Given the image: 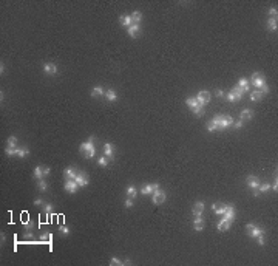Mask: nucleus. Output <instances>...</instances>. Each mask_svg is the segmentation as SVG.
I'll use <instances>...</instances> for the list:
<instances>
[{
    "instance_id": "1",
    "label": "nucleus",
    "mask_w": 278,
    "mask_h": 266,
    "mask_svg": "<svg viewBox=\"0 0 278 266\" xmlns=\"http://www.w3.org/2000/svg\"><path fill=\"white\" fill-rule=\"evenodd\" d=\"M212 121H213V124L216 125L218 130H224L226 127L233 125V122H235L232 116H224V114H218V116H215Z\"/></svg>"
},
{
    "instance_id": "11",
    "label": "nucleus",
    "mask_w": 278,
    "mask_h": 266,
    "mask_svg": "<svg viewBox=\"0 0 278 266\" xmlns=\"http://www.w3.org/2000/svg\"><path fill=\"white\" fill-rule=\"evenodd\" d=\"M247 186L252 187V189H258V186H259V179L257 177H253V175H250V177H247Z\"/></svg>"
},
{
    "instance_id": "54",
    "label": "nucleus",
    "mask_w": 278,
    "mask_h": 266,
    "mask_svg": "<svg viewBox=\"0 0 278 266\" xmlns=\"http://www.w3.org/2000/svg\"><path fill=\"white\" fill-rule=\"evenodd\" d=\"M272 189H274L275 192H277V189H278V184H277V178H275V183H274V186H272Z\"/></svg>"
},
{
    "instance_id": "46",
    "label": "nucleus",
    "mask_w": 278,
    "mask_h": 266,
    "mask_svg": "<svg viewBox=\"0 0 278 266\" xmlns=\"http://www.w3.org/2000/svg\"><path fill=\"white\" fill-rule=\"evenodd\" d=\"M269 14H270V17L277 19V8H270V9H269Z\"/></svg>"
},
{
    "instance_id": "24",
    "label": "nucleus",
    "mask_w": 278,
    "mask_h": 266,
    "mask_svg": "<svg viewBox=\"0 0 278 266\" xmlns=\"http://www.w3.org/2000/svg\"><path fill=\"white\" fill-rule=\"evenodd\" d=\"M104 94H105V92L102 90V87H94L93 92H91L93 98H99V96H104Z\"/></svg>"
},
{
    "instance_id": "44",
    "label": "nucleus",
    "mask_w": 278,
    "mask_h": 266,
    "mask_svg": "<svg viewBox=\"0 0 278 266\" xmlns=\"http://www.w3.org/2000/svg\"><path fill=\"white\" fill-rule=\"evenodd\" d=\"M124 206L125 207H133V198H127L124 201Z\"/></svg>"
},
{
    "instance_id": "21",
    "label": "nucleus",
    "mask_w": 278,
    "mask_h": 266,
    "mask_svg": "<svg viewBox=\"0 0 278 266\" xmlns=\"http://www.w3.org/2000/svg\"><path fill=\"white\" fill-rule=\"evenodd\" d=\"M105 98L110 101V102H114L118 99V94H116V92H114V90H107L105 92Z\"/></svg>"
},
{
    "instance_id": "9",
    "label": "nucleus",
    "mask_w": 278,
    "mask_h": 266,
    "mask_svg": "<svg viewBox=\"0 0 278 266\" xmlns=\"http://www.w3.org/2000/svg\"><path fill=\"white\" fill-rule=\"evenodd\" d=\"M76 183L79 187H85L88 184V178H87V175L83 173V172H77V177H76Z\"/></svg>"
},
{
    "instance_id": "25",
    "label": "nucleus",
    "mask_w": 278,
    "mask_h": 266,
    "mask_svg": "<svg viewBox=\"0 0 278 266\" xmlns=\"http://www.w3.org/2000/svg\"><path fill=\"white\" fill-rule=\"evenodd\" d=\"M267 28L270 29V31H277V28H278V25H277V19L270 17V19L267 20Z\"/></svg>"
},
{
    "instance_id": "18",
    "label": "nucleus",
    "mask_w": 278,
    "mask_h": 266,
    "mask_svg": "<svg viewBox=\"0 0 278 266\" xmlns=\"http://www.w3.org/2000/svg\"><path fill=\"white\" fill-rule=\"evenodd\" d=\"M238 87L241 88V92H243V93L249 92V81H247L246 77H241L240 82H238Z\"/></svg>"
},
{
    "instance_id": "12",
    "label": "nucleus",
    "mask_w": 278,
    "mask_h": 266,
    "mask_svg": "<svg viewBox=\"0 0 278 266\" xmlns=\"http://www.w3.org/2000/svg\"><path fill=\"white\" fill-rule=\"evenodd\" d=\"M193 227H195V231H202V227H204V220H202L201 215L195 217V220H193Z\"/></svg>"
},
{
    "instance_id": "14",
    "label": "nucleus",
    "mask_w": 278,
    "mask_h": 266,
    "mask_svg": "<svg viewBox=\"0 0 278 266\" xmlns=\"http://www.w3.org/2000/svg\"><path fill=\"white\" fill-rule=\"evenodd\" d=\"M141 33V26H139V23H133V25L128 28V34L130 37H138V34Z\"/></svg>"
},
{
    "instance_id": "23",
    "label": "nucleus",
    "mask_w": 278,
    "mask_h": 266,
    "mask_svg": "<svg viewBox=\"0 0 278 266\" xmlns=\"http://www.w3.org/2000/svg\"><path fill=\"white\" fill-rule=\"evenodd\" d=\"M33 175H34V178H36V179H42V177H43V167L37 166V167L34 169Z\"/></svg>"
},
{
    "instance_id": "47",
    "label": "nucleus",
    "mask_w": 278,
    "mask_h": 266,
    "mask_svg": "<svg viewBox=\"0 0 278 266\" xmlns=\"http://www.w3.org/2000/svg\"><path fill=\"white\" fill-rule=\"evenodd\" d=\"M51 209H53L51 204H45V212L46 214H51Z\"/></svg>"
},
{
    "instance_id": "55",
    "label": "nucleus",
    "mask_w": 278,
    "mask_h": 266,
    "mask_svg": "<svg viewBox=\"0 0 278 266\" xmlns=\"http://www.w3.org/2000/svg\"><path fill=\"white\" fill-rule=\"evenodd\" d=\"M0 73H2V74L5 73V65H3V64H2V65H0Z\"/></svg>"
},
{
    "instance_id": "50",
    "label": "nucleus",
    "mask_w": 278,
    "mask_h": 266,
    "mask_svg": "<svg viewBox=\"0 0 278 266\" xmlns=\"http://www.w3.org/2000/svg\"><path fill=\"white\" fill-rule=\"evenodd\" d=\"M257 238H258V245H261V246H263V245H264V238H263V235H258Z\"/></svg>"
},
{
    "instance_id": "43",
    "label": "nucleus",
    "mask_w": 278,
    "mask_h": 266,
    "mask_svg": "<svg viewBox=\"0 0 278 266\" xmlns=\"http://www.w3.org/2000/svg\"><path fill=\"white\" fill-rule=\"evenodd\" d=\"M259 92H261L263 94H267V93H269V87H267V84H264V85L259 87Z\"/></svg>"
},
{
    "instance_id": "19",
    "label": "nucleus",
    "mask_w": 278,
    "mask_h": 266,
    "mask_svg": "<svg viewBox=\"0 0 278 266\" xmlns=\"http://www.w3.org/2000/svg\"><path fill=\"white\" fill-rule=\"evenodd\" d=\"M104 152H105V156H107L108 159H113V144L105 142V146H104Z\"/></svg>"
},
{
    "instance_id": "31",
    "label": "nucleus",
    "mask_w": 278,
    "mask_h": 266,
    "mask_svg": "<svg viewBox=\"0 0 278 266\" xmlns=\"http://www.w3.org/2000/svg\"><path fill=\"white\" fill-rule=\"evenodd\" d=\"M131 20L135 22V23H139V22L142 20V14L139 13V11H135V13L131 14Z\"/></svg>"
},
{
    "instance_id": "35",
    "label": "nucleus",
    "mask_w": 278,
    "mask_h": 266,
    "mask_svg": "<svg viewBox=\"0 0 278 266\" xmlns=\"http://www.w3.org/2000/svg\"><path fill=\"white\" fill-rule=\"evenodd\" d=\"M23 226H25V229H26L28 232H31V231H33V227H34V225H33V221H31V220H28V221H26V220H23Z\"/></svg>"
},
{
    "instance_id": "28",
    "label": "nucleus",
    "mask_w": 278,
    "mask_h": 266,
    "mask_svg": "<svg viewBox=\"0 0 278 266\" xmlns=\"http://www.w3.org/2000/svg\"><path fill=\"white\" fill-rule=\"evenodd\" d=\"M185 105H187V107H190V108H195V107H198L199 104H198L196 98H189V99L185 101Z\"/></svg>"
},
{
    "instance_id": "52",
    "label": "nucleus",
    "mask_w": 278,
    "mask_h": 266,
    "mask_svg": "<svg viewBox=\"0 0 278 266\" xmlns=\"http://www.w3.org/2000/svg\"><path fill=\"white\" fill-rule=\"evenodd\" d=\"M216 96H218V98H222V96H224V92H222V90H218V92H216Z\"/></svg>"
},
{
    "instance_id": "36",
    "label": "nucleus",
    "mask_w": 278,
    "mask_h": 266,
    "mask_svg": "<svg viewBox=\"0 0 278 266\" xmlns=\"http://www.w3.org/2000/svg\"><path fill=\"white\" fill-rule=\"evenodd\" d=\"M269 189H270V184H267V183H264V184H259L257 190H258L259 193H261V192H267Z\"/></svg>"
},
{
    "instance_id": "16",
    "label": "nucleus",
    "mask_w": 278,
    "mask_h": 266,
    "mask_svg": "<svg viewBox=\"0 0 278 266\" xmlns=\"http://www.w3.org/2000/svg\"><path fill=\"white\" fill-rule=\"evenodd\" d=\"M226 209H227V204H222V203H216L213 204V212L215 214H218V215H222L226 212Z\"/></svg>"
},
{
    "instance_id": "20",
    "label": "nucleus",
    "mask_w": 278,
    "mask_h": 266,
    "mask_svg": "<svg viewBox=\"0 0 278 266\" xmlns=\"http://www.w3.org/2000/svg\"><path fill=\"white\" fill-rule=\"evenodd\" d=\"M65 175H66V178H68V179H76L77 172H76L74 167H66L65 169Z\"/></svg>"
},
{
    "instance_id": "26",
    "label": "nucleus",
    "mask_w": 278,
    "mask_h": 266,
    "mask_svg": "<svg viewBox=\"0 0 278 266\" xmlns=\"http://www.w3.org/2000/svg\"><path fill=\"white\" fill-rule=\"evenodd\" d=\"M127 195H128L130 198H135L138 195V189H136L135 186H128V187H127Z\"/></svg>"
},
{
    "instance_id": "22",
    "label": "nucleus",
    "mask_w": 278,
    "mask_h": 266,
    "mask_svg": "<svg viewBox=\"0 0 278 266\" xmlns=\"http://www.w3.org/2000/svg\"><path fill=\"white\" fill-rule=\"evenodd\" d=\"M263 96H264V94L259 92V90H255V92L250 93V101H255V102H257V101H261Z\"/></svg>"
},
{
    "instance_id": "3",
    "label": "nucleus",
    "mask_w": 278,
    "mask_h": 266,
    "mask_svg": "<svg viewBox=\"0 0 278 266\" xmlns=\"http://www.w3.org/2000/svg\"><path fill=\"white\" fill-rule=\"evenodd\" d=\"M210 98H212V96H210V93L209 92H205V90H204V92H199L198 94H196V101H198V104L199 105H205V104H209V102H210Z\"/></svg>"
},
{
    "instance_id": "38",
    "label": "nucleus",
    "mask_w": 278,
    "mask_h": 266,
    "mask_svg": "<svg viewBox=\"0 0 278 266\" xmlns=\"http://www.w3.org/2000/svg\"><path fill=\"white\" fill-rule=\"evenodd\" d=\"M29 153V150H26V149H17V156L19 158H23V156H26Z\"/></svg>"
},
{
    "instance_id": "33",
    "label": "nucleus",
    "mask_w": 278,
    "mask_h": 266,
    "mask_svg": "<svg viewBox=\"0 0 278 266\" xmlns=\"http://www.w3.org/2000/svg\"><path fill=\"white\" fill-rule=\"evenodd\" d=\"M17 149H19V147H6V149H5V153H6L8 156L17 155Z\"/></svg>"
},
{
    "instance_id": "17",
    "label": "nucleus",
    "mask_w": 278,
    "mask_h": 266,
    "mask_svg": "<svg viewBox=\"0 0 278 266\" xmlns=\"http://www.w3.org/2000/svg\"><path fill=\"white\" fill-rule=\"evenodd\" d=\"M202 210H204V203L202 201H196L195 206H193V215H195V217L201 215Z\"/></svg>"
},
{
    "instance_id": "41",
    "label": "nucleus",
    "mask_w": 278,
    "mask_h": 266,
    "mask_svg": "<svg viewBox=\"0 0 278 266\" xmlns=\"http://www.w3.org/2000/svg\"><path fill=\"white\" fill-rule=\"evenodd\" d=\"M99 166H102V167H105L107 164H108V158H107V156H101V158H99Z\"/></svg>"
},
{
    "instance_id": "48",
    "label": "nucleus",
    "mask_w": 278,
    "mask_h": 266,
    "mask_svg": "<svg viewBox=\"0 0 278 266\" xmlns=\"http://www.w3.org/2000/svg\"><path fill=\"white\" fill-rule=\"evenodd\" d=\"M233 125L237 127V129H241V127H243V121L240 119V121H237V122H233Z\"/></svg>"
},
{
    "instance_id": "7",
    "label": "nucleus",
    "mask_w": 278,
    "mask_h": 266,
    "mask_svg": "<svg viewBox=\"0 0 278 266\" xmlns=\"http://www.w3.org/2000/svg\"><path fill=\"white\" fill-rule=\"evenodd\" d=\"M246 227H247V231H249V235H250V237H258V235H263V234H264L261 229L257 227L255 225H252V223L246 225Z\"/></svg>"
},
{
    "instance_id": "30",
    "label": "nucleus",
    "mask_w": 278,
    "mask_h": 266,
    "mask_svg": "<svg viewBox=\"0 0 278 266\" xmlns=\"http://www.w3.org/2000/svg\"><path fill=\"white\" fill-rule=\"evenodd\" d=\"M37 189H39L40 192H45V190L48 189L46 181H43V179H37Z\"/></svg>"
},
{
    "instance_id": "34",
    "label": "nucleus",
    "mask_w": 278,
    "mask_h": 266,
    "mask_svg": "<svg viewBox=\"0 0 278 266\" xmlns=\"http://www.w3.org/2000/svg\"><path fill=\"white\" fill-rule=\"evenodd\" d=\"M193 110V113L196 114V116H202L204 114V108H202V105H198V107H195V108H192Z\"/></svg>"
},
{
    "instance_id": "6",
    "label": "nucleus",
    "mask_w": 278,
    "mask_h": 266,
    "mask_svg": "<svg viewBox=\"0 0 278 266\" xmlns=\"http://www.w3.org/2000/svg\"><path fill=\"white\" fill-rule=\"evenodd\" d=\"M222 218L229 220V221H233V218H235V207H233V204H227V209H226V212L222 214Z\"/></svg>"
},
{
    "instance_id": "32",
    "label": "nucleus",
    "mask_w": 278,
    "mask_h": 266,
    "mask_svg": "<svg viewBox=\"0 0 278 266\" xmlns=\"http://www.w3.org/2000/svg\"><path fill=\"white\" fill-rule=\"evenodd\" d=\"M6 144H8L6 147H17V138H16V136H9L8 141H6Z\"/></svg>"
},
{
    "instance_id": "29",
    "label": "nucleus",
    "mask_w": 278,
    "mask_h": 266,
    "mask_svg": "<svg viewBox=\"0 0 278 266\" xmlns=\"http://www.w3.org/2000/svg\"><path fill=\"white\" fill-rule=\"evenodd\" d=\"M141 193L142 195H150V193H153V187H152V184H145L141 189Z\"/></svg>"
},
{
    "instance_id": "42",
    "label": "nucleus",
    "mask_w": 278,
    "mask_h": 266,
    "mask_svg": "<svg viewBox=\"0 0 278 266\" xmlns=\"http://www.w3.org/2000/svg\"><path fill=\"white\" fill-rule=\"evenodd\" d=\"M207 130H209V132H215V130H218V129H216V125L213 124V121H209V122H207Z\"/></svg>"
},
{
    "instance_id": "15",
    "label": "nucleus",
    "mask_w": 278,
    "mask_h": 266,
    "mask_svg": "<svg viewBox=\"0 0 278 266\" xmlns=\"http://www.w3.org/2000/svg\"><path fill=\"white\" fill-rule=\"evenodd\" d=\"M230 225H232V221L221 218V220H220V223H218V231H221V232H226L227 229L230 227Z\"/></svg>"
},
{
    "instance_id": "53",
    "label": "nucleus",
    "mask_w": 278,
    "mask_h": 266,
    "mask_svg": "<svg viewBox=\"0 0 278 266\" xmlns=\"http://www.w3.org/2000/svg\"><path fill=\"white\" fill-rule=\"evenodd\" d=\"M152 187H153V190H156V189H159V184H158V183H153Z\"/></svg>"
},
{
    "instance_id": "37",
    "label": "nucleus",
    "mask_w": 278,
    "mask_h": 266,
    "mask_svg": "<svg viewBox=\"0 0 278 266\" xmlns=\"http://www.w3.org/2000/svg\"><path fill=\"white\" fill-rule=\"evenodd\" d=\"M232 93H233L235 96H238V98H240V99H241V98H243V92H241V88H240L238 85H237V87H233V88H232Z\"/></svg>"
},
{
    "instance_id": "39",
    "label": "nucleus",
    "mask_w": 278,
    "mask_h": 266,
    "mask_svg": "<svg viewBox=\"0 0 278 266\" xmlns=\"http://www.w3.org/2000/svg\"><path fill=\"white\" fill-rule=\"evenodd\" d=\"M226 98H227V101H230V102H237V101H240V98H238V96H235L232 92L230 93H229L227 96H226Z\"/></svg>"
},
{
    "instance_id": "10",
    "label": "nucleus",
    "mask_w": 278,
    "mask_h": 266,
    "mask_svg": "<svg viewBox=\"0 0 278 266\" xmlns=\"http://www.w3.org/2000/svg\"><path fill=\"white\" fill-rule=\"evenodd\" d=\"M43 71H45V74H48V76H54V74L57 73V66L54 65V64H51V62H48V64L43 65Z\"/></svg>"
},
{
    "instance_id": "13",
    "label": "nucleus",
    "mask_w": 278,
    "mask_h": 266,
    "mask_svg": "<svg viewBox=\"0 0 278 266\" xmlns=\"http://www.w3.org/2000/svg\"><path fill=\"white\" fill-rule=\"evenodd\" d=\"M119 22H120V25L125 26V28H130V26L133 25L131 16H120V17H119Z\"/></svg>"
},
{
    "instance_id": "56",
    "label": "nucleus",
    "mask_w": 278,
    "mask_h": 266,
    "mask_svg": "<svg viewBox=\"0 0 278 266\" xmlns=\"http://www.w3.org/2000/svg\"><path fill=\"white\" fill-rule=\"evenodd\" d=\"M94 141H96L94 136H90V138H88V142H94Z\"/></svg>"
},
{
    "instance_id": "51",
    "label": "nucleus",
    "mask_w": 278,
    "mask_h": 266,
    "mask_svg": "<svg viewBox=\"0 0 278 266\" xmlns=\"http://www.w3.org/2000/svg\"><path fill=\"white\" fill-rule=\"evenodd\" d=\"M50 175V167H43V177H48Z\"/></svg>"
},
{
    "instance_id": "27",
    "label": "nucleus",
    "mask_w": 278,
    "mask_h": 266,
    "mask_svg": "<svg viewBox=\"0 0 278 266\" xmlns=\"http://www.w3.org/2000/svg\"><path fill=\"white\" fill-rule=\"evenodd\" d=\"M253 116L252 112L250 110H247V108H244L243 112H241V121H247V119H250Z\"/></svg>"
},
{
    "instance_id": "5",
    "label": "nucleus",
    "mask_w": 278,
    "mask_h": 266,
    "mask_svg": "<svg viewBox=\"0 0 278 266\" xmlns=\"http://www.w3.org/2000/svg\"><path fill=\"white\" fill-rule=\"evenodd\" d=\"M252 84H253V85H255V87L259 90V87L266 84L264 76H263L261 73H253V74H252Z\"/></svg>"
},
{
    "instance_id": "40",
    "label": "nucleus",
    "mask_w": 278,
    "mask_h": 266,
    "mask_svg": "<svg viewBox=\"0 0 278 266\" xmlns=\"http://www.w3.org/2000/svg\"><path fill=\"white\" fill-rule=\"evenodd\" d=\"M110 265H111V266H114V265H116V266H120V265H124V262H120L119 258H116V257H113V258L110 260Z\"/></svg>"
},
{
    "instance_id": "4",
    "label": "nucleus",
    "mask_w": 278,
    "mask_h": 266,
    "mask_svg": "<svg viewBox=\"0 0 278 266\" xmlns=\"http://www.w3.org/2000/svg\"><path fill=\"white\" fill-rule=\"evenodd\" d=\"M165 198H167V195H165V192H164V190H161V189L153 190V203H155V204H161V203H164V201H165Z\"/></svg>"
},
{
    "instance_id": "8",
    "label": "nucleus",
    "mask_w": 278,
    "mask_h": 266,
    "mask_svg": "<svg viewBox=\"0 0 278 266\" xmlns=\"http://www.w3.org/2000/svg\"><path fill=\"white\" fill-rule=\"evenodd\" d=\"M63 187H65V190H66V192L74 193V192L77 190V187H79V186H77V183H76L74 179H66V181H65V184H63Z\"/></svg>"
},
{
    "instance_id": "45",
    "label": "nucleus",
    "mask_w": 278,
    "mask_h": 266,
    "mask_svg": "<svg viewBox=\"0 0 278 266\" xmlns=\"http://www.w3.org/2000/svg\"><path fill=\"white\" fill-rule=\"evenodd\" d=\"M59 231H60V234H63V235H68V234H70V229L66 227V226H60Z\"/></svg>"
},
{
    "instance_id": "2",
    "label": "nucleus",
    "mask_w": 278,
    "mask_h": 266,
    "mask_svg": "<svg viewBox=\"0 0 278 266\" xmlns=\"http://www.w3.org/2000/svg\"><path fill=\"white\" fill-rule=\"evenodd\" d=\"M79 152L85 156V158H93L94 156V146H93V142H83V144H81V147H79Z\"/></svg>"
},
{
    "instance_id": "49",
    "label": "nucleus",
    "mask_w": 278,
    "mask_h": 266,
    "mask_svg": "<svg viewBox=\"0 0 278 266\" xmlns=\"http://www.w3.org/2000/svg\"><path fill=\"white\" fill-rule=\"evenodd\" d=\"M34 204H36V206H40V204H43V201H42V198H36L34 200Z\"/></svg>"
}]
</instances>
